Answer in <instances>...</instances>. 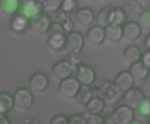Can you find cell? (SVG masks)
I'll list each match as a JSON object with an SVG mask.
<instances>
[{"instance_id": "cell-1", "label": "cell", "mask_w": 150, "mask_h": 124, "mask_svg": "<svg viewBox=\"0 0 150 124\" xmlns=\"http://www.w3.org/2000/svg\"><path fill=\"white\" fill-rule=\"evenodd\" d=\"M82 88V83L77 80L76 76H70L67 79L60 80L58 85V95L64 99H74Z\"/></svg>"}, {"instance_id": "cell-2", "label": "cell", "mask_w": 150, "mask_h": 124, "mask_svg": "<svg viewBox=\"0 0 150 124\" xmlns=\"http://www.w3.org/2000/svg\"><path fill=\"white\" fill-rule=\"evenodd\" d=\"M15 107L21 111H28L34 105V92L28 88H19L13 94Z\"/></svg>"}, {"instance_id": "cell-3", "label": "cell", "mask_w": 150, "mask_h": 124, "mask_svg": "<svg viewBox=\"0 0 150 124\" xmlns=\"http://www.w3.org/2000/svg\"><path fill=\"white\" fill-rule=\"evenodd\" d=\"M83 45H85V38L80 32H70L66 35V51L69 56H73V54H80L82 50H83Z\"/></svg>"}, {"instance_id": "cell-4", "label": "cell", "mask_w": 150, "mask_h": 124, "mask_svg": "<svg viewBox=\"0 0 150 124\" xmlns=\"http://www.w3.org/2000/svg\"><path fill=\"white\" fill-rule=\"evenodd\" d=\"M76 69H77V66H74L70 60H61L52 66V76L58 80H63L70 76H74Z\"/></svg>"}, {"instance_id": "cell-5", "label": "cell", "mask_w": 150, "mask_h": 124, "mask_svg": "<svg viewBox=\"0 0 150 124\" xmlns=\"http://www.w3.org/2000/svg\"><path fill=\"white\" fill-rule=\"evenodd\" d=\"M48 85H50V80H48V76L42 72H37L34 73L31 77H29V89L35 94V95H41L44 94L47 89H48Z\"/></svg>"}, {"instance_id": "cell-6", "label": "cell", "mask_w": 150, "mask_h": 124, "mask_svg": "<svg viewBox=\"0 0 150 124\" xmlns=\"http://www.w3.org/2000/svg\"><path fill=\"white\" fill-rule=\"evenodd\" d=\"M144 99H146V94L143 89H139V88H133V89L124 92V96H122L124 104H127L133 110H139Z\"/></svg>"}, {"instance_id": "cell-7", "label": "cell", "mask_w": 150, "mask_h": 124, "mask_svg": "<svg viewBox=\"0 0 150 124\" xmlns=\"http://www.w3.org/2000/svg\"><path fill=\"white\" fill-rule=\"evenodd\" d=\"M112 121L115 124H131L134 121V110L127 104L117 107L112 113Z\"/></svg>"}, {"instance_id": "cell-8", "label": "cell", "mask_w": 150, "mask_h": 124, "mask_svg": "<svg viewBox=\"0 0 150 124\" xmlns=\"http://www.w3.org/2000/svg\"><path fill=\"white\" fill-rule=\"evenodd\" d=\"M74 76L77 77V80L82 83V85H88V86H92L93 82L96 80V73L95 70L91 67V66H86L83 63H80L76 69V73Z\"/></svg>"}, {"instance_id": "cell-9", "label": "cell", "mask_w": 150, "mask_h": 124, "mask_svg": "<svg viewBox=\"0 0 150 124\" xmlns=\"http://www.w3.org/2000/svg\"><path fill=\"white\" fill-rule=\"evenodd\" d=\"M51 23H52V22H51V18L48 16V13L42 12L41 15H38L37 18H34V19L31 21V29H32L35 34L42 35V34H47V32H48Z\"/></svg>"}, {"instance_id": "cell-10", "label": "cell", "mask_w": 150, "mask_h": 124, "mask_svg": "<svg viewBox=\"0 0 150 124\" xmlns=\"http://www.w3.org/2000/svg\"><path fill=\"white\" fill-rule=\"evenodd\" d=\"M105 40H106L105 28L98 25V23H96V25H92V26L88 29V32H86V41H88L91 45H93V47L100 45Z\"/></svg>"}, {"instance_id": "cell-11", "label": "cell", "mask_w": 150, "mask_h": 124, "mask_svg": "<svg viewBox=\"0 0 150 124\" xmlns=\"http://www.w3.org/2000/svg\"><path fill=\"white\" fill-rule=\"evenodd\" d=\"M74 21L82 28H91L92 23L95 22V13L91 9H88V7H82V9L76 10Z\"/></svg>"}, {"instance_id": "cell-12", "label": "cell", "mask_w": 150, "mask_h": 124, "mask_svg": "<svg viewBox=\"0 0 150 124\" xmlns=\"http://www.w3.org/2000/svg\"><path fill=\"white\" fill-rule=\"evenodd\" d=\"M28 28H31V19H28L22 12L13 15L10 21V29L16 34H23Z\"/></svg>"}, {"instance_id": "cell-13", "label": "cell", "mask_w": 150, "mask_h": 124, "mask_svg": "<svg viewBox=\"0 0 150 124\" xmlns=\"http://www.w3.org/2000/svg\"><path fill=\"white\" fill-rule=\"evenodd\" d=\"M122 31H124V40L134 43V41H137V40L140 38L143 29H142V26L139 25V22L130 21V22H127V23L122 26Z\"/></svg>"}, {"instance_id": "cell-14", "label": "cell", "mask_w": 150, "mask_h": 124, "mask_svg": "<svg viewBox=\"0 0 150 124\" xmlns=\"http://www.w3.org/2000/svg\"><path fill=\"white\" fill-rule=\"evenodd\" d=\"M130 73H131V76L134 77L136 82H144L149 77L150 69L140 60V62L130 64Z\"/></svg>"}, {"instance_id": "cell-15", "label": "cell", "mask_w": 150, "mask_h": 124, "mask_svg": "<svg viewBox=\"0 0 150 124\" xmlns=\"http://www.w3.org/2000/svg\"><path fill=\"white\" fill-rule=\"evenodd\" d=\"M134 77L131 76V73H130V70L128 72H121V73H118L117 76H115V80H114V83L122 91V92H127V91H130V89H133L134 88Z\"/></svg>"}, {"instance_id": "cell-16", "label": "cell", "mask_w": 150, "mask_h": 124, "mask_svg": "<svg viewBox=\"0 0 150 124\" xmlns=\"http://www.w3.org/2000/svg\"><path fill=\"white\" fill-rule=\"evenodd\" d=\"M21 12H22L28 19L32 21L34 18H37L38 15H41L44 10H42L41 4L38 3V0H35V1H29V3L22 4V6H21Z\"/></svg>"}, {"instance_id": "cell-17", "label": "cell", "mask_w": 150, "mask_h": 124, "mask_svg": "<svg viewBox=\"0 0 150 124\" xmlns=\"http://www.w3.org/2000/svg\"><path fill=\"white\" fill-rule=\"evenodd\" d=\"M114 9H115V6H105V7L100 9L99 13H98V16H96V22H98V25L103 26V28H106L108 25L112 23Z\"/></svg>"}, {"instance_id": "cell-18", "label": "cell", "mask_w": 150, "mask_h": 124, "mask_svg": "<svg viewBox=\"0 0 150 124\" xmlns=\"http://www.w3.org/2000/svg\"><path fill=\"white\" fill-rule=\"evenodd\" d=\"M105 35H106V40L111 41V43H118L120 40L124 38V31H122V26L121 25H115V23H111L105 28Z\"/></svg>"}, {"instance_id": "cell-19", "label": "cell", "mask_w": 150, "mask_h": 124, "mask_svg": "<svg viewBox=\"0 0 150 124\" xmlns=\"http://www.w3.org/2000/svg\"><path fill=\"white\" fill-rule=\"evenodd\" d=\"M122 57H124V60L128 63V64H133V63H137L142 60L143 53H142V50H140L137 45H128V47L124 50Z\"/></svg>"}, {"instance_id": "cell-20", "label": "cell", "mask_w": 150, "mask_h": 124, "mask_svg": "<svg viewBox=\"0 0 150 124\" xmlns=\"http://www.w3.org/2000/svg\"><path fill=\"white\" fill-rule=\"evenodd\" d=\"M124 96V92L115 85V83H112L111 85V88H109V91L106 92V95L103 96V101L108 104V105H112V104H115V102H118L121 98Z\"/></svg>"}, {"instance_id": "cell-21", "label": "cell", "mask_w": 150, "mask_h": 124, "mask_svg": "<svg viewBox=\"0 0 150 124\" xmlns=\"http://www.w3.org/2000/svg\"><path fill=\"white\" fill-rule=\"evenodd\" d=\"M93 96H95V94H93V89H92V86L82 85V88H80V91H79V94H77L76 99H77V102H79L80 105L86 107V105H88V102H89V101H91Z\"/></svg>"}, {"instance_id": "cell-22", "label": "cell", "mask_w": 150, "mask_h": 124, "mask_svg": "<svg viewBox=\"0 0 150 124\" xmlns=\"http://www.w3.org/2000/svg\"><path fill=\"white\" fill-rule=\"evenodd\" d=\"M13 107H15L13 95H10L7 92H0V114L6 115Z\"/></svg>"}, {"instance_id": "cell-23", "label": "cell", "mask_w": 150, "mask_h": 124, "mask_svg": "<svg viewBox=\"0 0 150 124\" xmlns=\"http://www.w3.org/2000/svg\"><path fill=\"white\" fill-rule=\"evenodd\" d=\"M114 82H109V80H103V79H96L95 82H93V85H92V89H93V94L96 95V96H100V98H103L105 95H106V92L109 91V88H111V85H112Z\"/></svg>"}, {"instance_id": "cell-24", "label": "cell", "mask_w": 150, "mask_h": 124, "mask_svg": "<svg viewBox=\"0 0 150 124\" xmlns=\"http://www.w3.org/2000/svg\"><path fill=\"white\" fill-rule=\"evenodd\" d=\"M48 47L52 51H61L66 48V35H48Z\"/></svg>"}, {"instance_id": "cell-25", "label": "cell", "mask_w": 150, "mask_h": 124, "mask_svg": "<svg viewBox=\"0 0 150 124\" xmlns=\"http://www.w3.org/2000/svg\"><path fill=\"white\" fill-rule=\"evenodd\" d=\"M105 101H103V98H100V96H93L89 102H88V105H86V110H88V113H93V114H100V113H103V110H105Z\"/></svg>"}, {"instance_id": "cell-26", "label": "cell", "mask_w": 150, "mask_h": 124, "mask_svg": "<svg viewBox=\"0 0 150 124\" xmlns=\"http://www.w3.org/2000/svg\"><path fill=\"white\" fill-rule=\"evenodd\" d=\"M38 3L45 13H55L61 9L63 0H38Z\"/></svg>"}, {"instance_id": "cell-27", "label": "cell", "mask_w": 150, "mask_h": 124, "mask_svg": "<svg viewBox=\"0 0 150 124\" xmlns=\"http://www.w3.org/2000/svg\"><path fill=\"white\" fill-rule=\"evenodd\" d=\"M124 10H125V13H127V18H131V19H139V16L142 15V7L137 4V1L134 0V1H127L125 4H124V7H122Z\"/></svg>"}, {"instance_id": "cell-28", "label": "cell", "mask_w": 150, "mask_h": 124, "mask_svg": "<svg viewBox=\"0 0 150 124\" xmlns=\"http://www.w3.org/2000/svg\"><path fill=\"white\" fill-rule=\"evenodd\" d=\"M21 4H22L21 0H4L3 1V12L1 13H4L7 16H13V15H16L19 12Z\"/></svg>"}, {"instance_id": "cell-29", "label": "cell", "mask_w": 150, "mask_h": 124, "mask_svg": "<svg viewBox=\"0 0 150 124\" xmlns=\"http://www.w3.org/2000/svg\"><path fill=\"white\" fill-rule=\"evenodd\" d=\"M127 19H128V18H127V13H125V10H124L122 7H115V9H114L112 23L124 26V25L127 23Z\"/></svg>"}, {"instance_id": "cell-30", "label": "cell", "mask_w": 150, "mask_h": 124, "mask_svg": "<svg viewBox=\"0 0 150 124\" xmlns=\"http://www.w3.org/2000/svg\"><path fill=\"white\" fill-rule=\"evenodd\" d=\"M139 25L142 26L143 31H150V10H144L142 12V15L137 19Z\"/></svg>"}, {"instance_id": "cell-31", "label": "cell", "mask_w": 150, "mask_h": 124, "mask_svg": "<svg viewBox=\"0 0 150 124\" xmlns=\"http://www.w3.org/2000/svg\"><path fill=\"white\" fill-rule=\"evenodd\" d=\"M48 35H67L66 31H64V26L63 23L60 22H52L48 29Z\"/></svg>"}, {"instance_id": "cell-32", "label": "cell", "mask_w": 150, "mask_h": 124, "mask_svg": "<svg viewBox=\"0 0 150 124\" xmlns=\"http://www.w3.org/2000/svg\"><path fill=\"white\" fill-rule=\"evenodd\" d=\"M77 7V0H63L61 3V10L67 13H73Z\"/></svg>"}, {"instance_id": "cell-33", "label": "cell", "mask_w": 150, "mask_h": 124, "mask_svg": "<svg viewBox=\"0 0 150 124\" xmlns=\"http://www.w3.org/2000/svg\"><path fill=\"white\" fill-rule=\"evenodd\" d=\"M88 124H105V120L100 114H93V113H88L86 115Z\"/></svg>"}, {"instance_id": "cell-34", "label": "cell", "mask_w": 150, "mask_h": 124, "mask_svg": "<svg viewBox=\"0 0 150 124\" xmlns=\"http://www.w3.org/2000/svg\"><path fill=\"white\" fill-rule=\"evenodd\" d=\"M69 124H88V118L82 114H73L69 117Z\"/></svg>"}, {"instance_id": "cell-35", "label": "cell", "mask_w": 150, "mask_h": 124, "mask_svg": "<svg viewBox=\"0 0 150 124\" xmlns=\"http://www.w3.org/2000/svg\"><path fill=\"white\" fill-rule=\"evenodd\" d=\"M139 111H140V114H142V115H146V117H150V98H149V99L146 98V99L143 101V104L140 105Z\"/></svg>"}, {"instance_id": "cell-36", "label": "cell", "mask_w": 150, "mask_h": 124, "mask_svg": "<svg viewBox=\"0 0 150 124\" xmlns=\"http://www.w3.org/2000/svg\"><path fill=\"white\" fill-rule=\"evenodd\" d=\"M50 124H69V118L63 114H58V115H54L51 118V123Z\"/></svg>"}, {"instance_id": "cell-37", "label": "cell", "mask_w": 150, "mask_h": 124, "mask_svg": "<svg viewBox=\"0 0 150 124\" xmlns=\"http://www.w3.org/2000/svg\"><path fill=\"white\" fill-rule=\"evenodd\" d=\"M55 13H57V22H60V23L66 22V21L70 18V13H67V12H64V10H58V12H55Z\"/></svg>"}, {"instance_id": "cell-38", "label": "cell", "mask_w": 150, "mask_h": 124, "mask_svg": "<svg viewBox=\"0 0 150 124\" xmlns=\"http://www.w3.org/2000/svg\"><path fill=\"white\" fill-rule=\"evenodd\" d=\"M63 26H64V31H66V34H70V32H73V21H71V18H69L66 22H63Z\"/></svg>"}, {"instance_id": "cell-39", "label": "cell", "mask_w": 150, "mask_h": 124, "mask_svg": "<svg viewBox=\"0 0 150 124\" xmlns=\"http://www.w3.org/2000/svg\"><path fill=\"white\" fill-rule=\"evenodd\" d=\"M142 62L144 63V64H146V66L150 69V50H147V51H144V53H143Z\"/></svg>"}, {"instance_id": "cell-40", "label": "cell", "mask_w": 150, "mask_h": 124, "mask_svg": "<svg viewBox=\"0 0 150 124\" xmlns=\"http://www.w3.org/2000/svg\"><path fill=\"white\" fill-rule=\"evenodd\" d=\"M143 91H144V94H146V95H149V96H150V77H147V79L144 80Z\"/></svg>"}, {"instance_id": "cell-41", "label": "cell", "mask_w": 150, "mask_h": 124, "mask_svg": "<svg viewBox=\"0 0 150 124\" xmlns=\"http://www.w3.org/2000/svg\"><path fill=\"white\" fill-rule=\"evenodd\" d=\"M136 1H137V4H139L142 9L149 7V6H150V0H136Z\"/></svg>"}, {"instance_id": "cell-42", "label": "cell", "mask_w": 150, "mask_h": 124, "mask_svg": "<svg viewBox=\"0 0 150 124\" xmlns=\"http://www.w3.org/2000/svg\"><path fill=\"white\" fill-rule=\"evenodd\" d=\"M0 124H10L9 118H7L4 114H0Z\"/></svg>"}, {"instance_id": "cell-43", "label": "cell", "mask_w": 150, "mask_h": 124, "mask_svg": "<svg viewBox=\"0 0 150 124\" xmlns=\"http://www.w3.org/2000/svg\"><path fill=\"white\" fill-rule=\"evenodd\" d=\"M144 44H146V48L147 50H150V34L146 37V41H144Z\"/></svg>"}, {"instance_id": "cell-44", "label": "cell", "mask_w": 150, "mask_h": 124, "mask_svg": "<svg viewBox=\"0 0 150 124\" xmlns=\"http://www.w3.org/2000/svg\"><path fill=\"white\" fill-rule=\"evenodd\" d=\"M23 124H40V121H37V120H25Z\"/></svg>"}, {"instance_id": "cell-45", "label": "cell", "mask_w": 150, "mask_h": 124, "mask_svg": "<svg viewBox=\"0 0 150 124\" xmlns=\"http://www.w3.org/2000/svg\"><path fill=\"white\" fill-rule=\"evenodd\" d=\"M29 1H35V0H21V3H22V4H25V3H29Z\"/></svg>"}, {"instance_id": "cell-46", "label": "cell", "mask_w": 150, "mask_h": 124, "mask_svg": "<svg viewBox=\"0 0 150 124\" xmlns=\"http://www.w3.org/2000/svg\"><path fill=\"white\" fill-rule=\"evenodd\" d=\"M3 1H4V0H0V13L3 12Z\"/></svg>"}, {"instance_id": "cell-47", "label": "cell", "mask_w": 150, "mask_h": 124, "mask_svg": "<svg viewBox=\"0 0 150 124\" xmlns=\"http://www.w3.org/2000/svg\"><path fill=\"white\" fill-rule=\"evenodd\" d=\"M131 124H142V123H140V121H133Z\"/></svg>"}, {"instance_id": "cell-48", "label": "cell", "mask_w": 150, "mask_h": 124, "mask_svg": "<svg viewBox=\"0 0 150 124\" xmlns=\"http://www.w3.org/2000/svg\"><path fill=\"white\" fill-rule=\"evenodd\" d=\"M149 124H150V118H149Z\"/></svg>"}, {"instance_id": "cell-49", "label": "cell", "mask_w": 150, "mask_h": 124, "mask_svg": "<svg viewBox=\"0 0 150 124\" xmlns=\"http://www.w3.org/2000/svg\"><path fill=\"white\" fill-rule=\"evenodd\" d=\"M149 77H150V74H149Z\"/></svg>"}]
</instances>
